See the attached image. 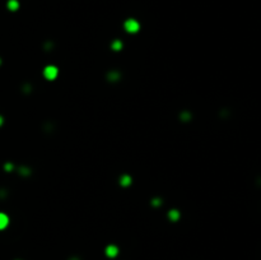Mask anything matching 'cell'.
<instances>
[{"label": "cell", "mask_w": 261, "mask_h": 260, "mask_svg": "<svg viewBox=\"0 0 261 260\" xmlns=\"http://www.w3.org/2000/svg\"><path fill=\"white\" fill-rule=\"evenodd\" d=\"M57 75V69L55 66H47L45 69V76L47 79H55Z\"/></svg>", "instance_id": "obj_1"}, {"label": "cell", "mask_w": 261, "mask_h": 260, "mask_svg": "<svg viewBox=\"0 0 261 260\" xmlns=\"http://www.w3.org/2000/svg\"><path fill=\"white\" fill-rule=\"evenodd\" d=\"M138 28H139V25L136 22H134V20H129V22L126 23V29L129 32H136L138 31Z\"/></svg>", "instance_id": "obj_2"}, {"label": "cell", "mask_w": 261, "mask_h": 260, "mask_svg": "<svg viewBox=\"0 0 261 260\" xmlns=\"http://www.w3.org/2000/svg\"><path fill=\"white\" fill-rule=\"evenodd\" d=\"M8 222H9V219H8V217L5 214H3V213H0V229H4L8 226Z\"/></svg>", "instance_id": "obj_3"}, {"label": "cell", "mask_w": 261, "mask_h": 260, "mask_svg": "<svg viewBox=\"0 0 261 260\" xmlns=\"http://www.w3.org/2000/svg\"><path fill=\"white\" fill-rule=\"evenodd\" d=\"M106 254L108 255L110 258L116 256V255H117V248H116V246H108L107 250H106Z\"/></svg>", "instance_id": "obj_4"}, {"label": "cell", "mask_w": 261, "mask_h": 260, "mask_svg": "<svg viewBox=\"0 0 261 260\" xmlns=\"http://www.w3.org/2000/svg\"><path fill=\"white\" fill-rule=\"evenodd\" d=\"M121 184H122V185H129V184H130V177H122Z\"/></svg>", "instance_id": "obj_5"}, {"label": "cell", "mask_w": 261, "mask_h": 260, "mask_svg": "<svg viewBox=\"0 0 261 260\" xmlns=\"http://www.w3.org/2000/svg\"><path fill=\"white\" fill-rule=\"evenodd\" d=\"M169 217H172V218H173V219H176V218H177V217H178V214H177V213H176V212H174V210H173V212H171V214H169Z\"/></svg>", "instance_id": "obj_6"}, {"label": "cell", "mask_w": 261, "mask_h": 260, "mask_svg": "<svg viewBox=\"0 0 261 260\" xmlns=\"http://www.w3.org/2000/svg\"><path fill=\"white\" fill-rule=\"evenodd\" d=\"M113 49H115V50L121 49V44H120V42H116V44H113Z\"/></svg>", "instance_id": "obj_7"}, {"label": "cell", "mask_w": 261, "mask_h": 260, "mask_svg": "<svg viewBox=\"0 0 261 260\" xmlns=\"http://www.w3.org/2000/svg\"><path fill=\"white\" fill-rule=\"evenodd\" d=\"M1 124H3V119L0 117V125H1Z\"/></svg>", "instance_id": "obj_8"}]
</instances>
